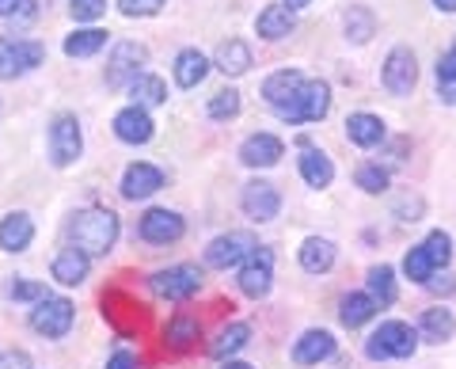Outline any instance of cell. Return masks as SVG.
Returning <instances> with one entry per match:
<instances>
[{
    "instance_id": "cell-1",
    "label": "cell",
    "mask_w": 456,
    "mask_h": 369,
    "mask_svg": "<svg viewBox=\"0 0 456 369\" xmlns=\"http://www.w3.org/2000/svg\"><path fill=\"white\" fill-rule=\"evenodd\" d=\"M69 236H73V248H80L84 255H107L114 248V240H118V217L110 214V209H80L69 221Z\"/></svg>"
},
{
    "instance_id": "cell-2",
    "label": "cell",
    "mask_w": 456,
    "mask_h": 369,
    "mask_svg": "<svg viewBox=\"0 0 456 369\" xmlns=\"http://www.w3.org/2000/svg\"><path fill=\"white\" fill-rule=\"evenodd\" d=\"M419 350V332L411 328L403 320H388L380 324V328L369 335L365 343V354L373 362H384V358H411V354Z\"/></svg>"
},
{
    "instance_id": "cell-3",
    "label": "cell",
    "mask_w": 456,
    "mask_h": 369,
    "mask_svg": "<svg viewBox=\"0 0 456 369\" xmlns=\"http://www.w3.org/2000/svg\"><path fill=\"white\" fill-rule=\"evenodd\" d=\"M331 111V88L323 80H305L285 107H278L281 122H320Z\"/></svg>"
},
{
    "instance_id": "cell-4",
    "label": "cell",
    "mask_w": 456,
    "mask_h": 369,
    "mask_svg": "<svg viewBox=\"0 0 456 369\" xmlns=\"http://www.w3.org/2000/svg\"><path fill=\"white\" fill-rule=\"evenodd\" d=\"M46 58V46L31 38H0V80H16L23 73H31L35 65Z\"/></svg>"
},
{
    "instance_id": "cell-5",
    "label": "cell",
    "mask_w": 456,
    "mask_h": 369,
    "mask_svg": "<svg viewBox=\"0 0 456 369\" xmlns=\"http://www.w3.org/2000/svg\"><path fill=\"white\" fill-rule=\"evenodd\" d=\"M255 251H259V240H255L251 233H224L206 248V266H213V271H228V266L248 263Z\"/></svg>"
},
{
    "instance_id": "cell-6",
    "label": "cell",
    "mask_w": 456,
    "mask_h": 369,
    "mask_svg": "<svg viewBox=\"0 0 456 369\" xmlns=\"http://www.w3.org/2000/svg\"><path fill=\"white\" fill-rule=\"evenodd\" d=\"M73 301L69 297H42V301L31 308V328L38 335H46V339H61L69 335V328H73Z\"/></svg>"
},
{
    "instance_id": "cell-7",
    "label": "cell",
    "mask_w": 456,
    "mask_h": 369,
    "mask_svg": "<svg viewBox=\"0 0 456 369\" xmlns=\"http://www.w3.org/2000/svg\"><path fill=\"white\" fill-rule=\"evenodd\" d=\"M149 286L156 297H167V301H187V297H194L198 290H202V271L198 266H167V271L152 275Z\"/></svg>"
},
{
    "instance_id": "cell-8",
    "label": "cell",
    "mask_w": 456,
    "mask_h": 369,
    "mask_svg": "<svg viewBox=\"0 0 456 369\" xmlns=\"http://www.w3.org/2000/svg\"><path fill=\"white\" fill-rule=\"evenodd\" d=\"M384 88H388L392 95H411L415 92V84H419V62H415V53H411V46H395L388 58H384Z\"/></svg>"
},
{
    "instance_id": "cell-9",
    "label": "cell",
    "mask_w": 456,
    "mask_h": 369,
    "mask_svg": "<svg viewBox=\"0 0 456 369\" xmlns=\"http://www.w3.org/2000/svg\"><path fill=\"white\" fill-rule=\"evenodd\" d=\"M149 62V50L141 42H118L110 53L107 65V84L110 88H130V84L141 77V65Z\"/></svg>"
},
{
    "instance_id": "cell-10",
    "label": "cell",
    "mask_w": 456,
    "mask_h": 369,
    "mask_svg": "<svg viewBox=\"0 0 456 369\" xmlns=\"http://www.w3.org/2000/svg\"><path fill=\"white\" fill-rule=\"evenodd\" d=\"M84 137H80V122L77 115H57L50 126V156L57 168H69L80 156Z\"/></svg>"
},
{
    "instance_id": "cell-11",
    "label": "cell",
    "mask_w": 456,
    "mask_h": 369,
    "mask_svg": "<svg viewBox=\"0 0 456 369\" xmlns=\"http://www.w3.org/2000/svg\"><path fill=\"white\" fill-rule=\"evenodd\" d=\"M240 206H244V214L251 221H274L278 217V209H281V194L274 183H266V179H251L244 183V194H240Z\"/></svg>"
},
{
    "instance_id": "cell-12",
    "label": "cell",
    "mask_w": 456,
    "mask_h": 369,
    "mask_svg": "<svg viewBox=\"0 0 456 369\" xmlns=\"http://www.w3.org/2000/svg\"><path fill=\"white\" fill-rule=\"evenodd\" d=\"M270 286H274V255L266 248H259L244 266H240V290L259 301V297L270 293Z\"/></svg>"
},
{
    "instance_id": "cell-13",
    "label": "cell",
    "mask_w": 456,
    "mask_h": 369,
    "mask_svg": "<svg viewBox=\"0 0 456 369\" xmlns=\"http://www.w3.org/2000/svg\"><path fill=\"white\" fill-rule=\"evenodd\" d=\"M183 233H187V221L175 209H149L141 217V240H149V244H175Z\"/></svg>"
},
{
    "instance_id": "cell-14",
    "label": "cell",
    "mask_w": 456,
    "mask_h": 369,
    "mask_svg": "<svg viewBox=\"0 0 456 369\" xmlns=\"http://www.w3.org/2000/svg\"><path fill=\"white\" fill-rule=\"evenodd\" d=\"M281 152H285V145L274 134H251L244 145H240V160L248 168H274L281 160Z\"/></svg>"
},
{
    "instance_id": "cell-15",
    "label": "cell",
    "mask_w": 456,
    "mask_h": 369,
    "mask_svg": "<svg viewBox=\"0 0 456 369\" xmlns=\"http://www.w3.org/2000/svg\"><path fill=\"white\" fill-rule=\"evenodd\" d=\"M164 187V172L152 164H130L122 176V194L130 198V202H137V198H149Z\"/></svg>"
},
{
    "instance_id": "cell-16",
    "label": "cell",
    "mask_w": 456,
    "mask_h": 369,
    "mask_svg": "<svg viewBox=\"0 0 456 369\" xmlns=\"http://www.w3.org/2000/svg\"><path fill=\"white\" fill-rule=\"evenodd\" d=\"M114 134H118L126 145H145L152 141V119L145 107H126L114 115Z\"/></svg>"
},
{
    "instance_id": "cell-17",
    "label": "cell",
    "mask_w": 456,
    "mask_h": 369,
    "mask_svg": "<svg viewBox=\"0 0 456 369\" xmlns=\"http://www.w3.org/2000/svg\"><path fill=\"white\" fill-rule=\"evenodd\" d=\"M331 354H335V335L323 332V328H312V332H305L301 339H297L293 362L297 365H320L323 358H331Z\"/></svg>"
},
{
    "instance_id": "cell-18",
    "label": "cell",
    "mask_w": 456,
    "mask_h": 369,
    "mask_svg": "<svg viewBox=\"0 0 456 369\" xmlns=\"http://www.w3.org/2000/svg\"><path fill=\"white\" fill-rule=\"evenodd\" d=\"M301 84H305V77L297 73V69H278V73H270V77L263 80V99L278 111V107H285V103H289V99L297 95V88H301Z\"/></svg>"
},
{
    "instance_id": "cell-19",
    "label": "cell",
    "mask_w": 456,
    "mask_h": 369,
    "mask_svg": "<svg viewBox=\"0 0 456 369\" xmlns=\"http://www.w3.org/2000/svg\"><path fill=\"white\" fill-rule=\"evenodd\" d=\"M53 278L61 282V286H80V282L88 278V255H84L80 248L57 251V259H53Z\"/></svg>"
},
{
    "instance_id": "cell-20",
    "label": "cell",
    "mask_w": 456,
    "mask_h": 369,
    "mask_svg": "<svg viewBox=\"0 0 456 369\" xmlns=\"http://www.w3.org/2000/svg\"><path fill=\"white\" fill-rule=\"evenodd\" d=\"M35 240V221L27 214H8L0 221V248L4 251H23Z\"/></svg>"
},
{
    "instance_id": "cell-21",
    "label": "cell",
    "mask_w": 456,
    "mask_h": 369,
    "mask_svg": "<svg viewBox=\"0 0 456 369\" xmlns=\"http://www.w3.org/2000/svg\"><path fill=\"white\" fill-rule=\"evenodd\" d=\"M384 122L377 115H365V111H358V115H350L346 119V137L354 141V145H362V149H373L384 141Z\"/></svg>"
},
{
    "instance_id": "cell-22",
    "label": "cell",
    "mask_w": 456,
    "mask_h": 369,
    "mask_svg": "<svg viewBox=\"0 0 456 369\" xmlns=\"http://www.w3.org/2000/svg\"><path fill=\"white\" fill-rule=\"evenodd\" d=\"M213 65H217L224 77H240V73H248V69H251V50H248V42H240V38L221 42V46H217V58H213Z\"/></svg>"
},
{
    "instance_id": "cell-23",
    "label": "cell",
    "mask_w": 456,
    "mask_h": 369,
    "mask_svg": "<svg viewBox=\"0 0 456 369\" xmlns=\"http://www.w3.org/2000/svg\"><path fill=\"white\" fill-rule=\"evenodd\" d=\"M301 176H305L308 187H327V183L335 179L331 156L320 152V149H312V145H305V152H301Z\"/></svg>"
},
{
    "instance_id": "cell-24",
    "label": "cell",
    "mask_w": 456,
    "mask_h": 369,
    "mask_svg": "<svg viewBox=\"0 0 456 369\" xmlns=\"http://www.w3.org/2000/svg\"><path fill=\"white\" fill-rule=\"evenodd\" d=\"M331 263H335V244L331 240H323V236H308L305 244H301V266L308 275H323V271H331Z\"/></svg>"
},
{
    "instance_id": "cell-25",
    "label": "cell",
    "mask_w": 456,
    "mask_h": 369,
    "mask_svg": "<svg viewBox=\"0 0 456 369\" xmlns=\"http://www.w3.org/2000/svg\"><path fill=\"white\" fill-rule=\"evenodd\" d=\"M419 332L426 343H445V339H452L456 332V316L449 308H426L422 320H419Z\"/></svg>"
},
{
    "instance_id": "cell-26",
    "label": "cell",
    "mask_w": 456,
    "mask_h": 369,
    "mask_svg": "<svg viewBox=\"0 0 456 369\" xmlns=\"http://www.w3.org/2000/svg\"><path fill=\"white\" fill-rule=\"evenodd\" d=\"M255 27H259V35L270 38V42H278L293 31V12L285 8V4H266L259 12V20H255Z\"/></svg>"
},
{
    "instance_id": "cell-27",
    "label": "cell",
    "mask_w": 456,
    "mask_h": 369,
    "mask_svg": "<svg viewBox=\"0 0 456 369\" xmlns=\"http://www.w3.org/2000/svg\"><path fill=\"white\" fill-rule=\"evenodd\" d=\"M377 301L369 293H346L342 297V308H338V320L346 324V328H362V324H369L377 316Z\"/></svg>"
},
{
    "instance_id": "cell-28",
    "label": "cell",
    "mask_w": 456,
    "mask_h": 369,
    "mask_svg": "<svg viewBox=\"0 0 456 369\" xmlns=\"http://www.w3.org/2000/svg\"><path fill=\"white\" fill-rule=\"evenodd\" d=\"M206 73H209L206 53H198V50H183L179 58H175V84H179V88H198V84L206 80Z\"/></svg>"
},
{
    "instance_id": "cell-29",
    "label": "cell",
    "mask_w": 456,
    "mask_h": 369,
    "mask_svg": "<svg viewBox=\"0 0 456 369\" xmlns=\"http://www.w3.org/2000/svg\"><path fill=\"white\" fill-rule=\"evenodd\" d=\"M248 339H251V328H248V324H228V328H221V335L209 343V354H213V358H228V354L244 350V347H248Z\"/></svg>"
},
{
    "instance_id": "cell-30",
    "label": "cell",
    "mask_w": 456,
    "mask_h": 369,
    "mask_svg": "<svg viewBox=\"0 0 456 369\" xmlns=\"http://www.w3.org/2000/svg\"><path fill=\"white\" fill-rule=\"evenodd\" d=\"M107 46V31H99V27H88V31H77L65 38V53L69 58H92Z\"/></svg>"
},
{
    "instance_id": "cell-31",
    "label": "cell",
    "mask_w": 456,
    "mask_h": 369,
    "mask_svg": "<svg viewBox=\"0 0 456 369\" xmlns=\"http://www.w3.org/2000/svg\"><path fill=\"white\" fill-rule=\"evenodd\" d=\"M373 35H377V16H373V12H369L365 4H354V8L346 12V38L362 46V42H369Z\"/></svg>"
},
{
    "instance_id": "cell-32",
    "label": "cell",
    "mask_w": 456,
    "mask_h": 369,
    "mask_svg": "<svg viewBox=\"0 0 456 369\" xmlns=\"http://www.w3.org/2000/svg\"><path fill=\"white\" fill-rule=\"evenodd\" d=\"M130 95H134V107H160L167 99V88L160 77H137L130 84Z\"/></svg>"
},
{
    "instance_id": "cell-33",
    "label": "cell",
    "mask_w": 456,
    "mask_h": 369,
    "mask_svg": "<svg viewBox=\"0 0 456 369\" xmlns=\"http://www.w3.org/2000/svg\"><path fill=\"white\" fill-rule=\"evenodd\" d=\"M369 297H373L377 305H392L395 301V275H392V266H373V271H369Z\"/></svg>"
},
{
    "instance_id": "cell-34",
    "label": "cell",
    "mask_w": 456,
    "mask_h": 369,
    "mask_svg": "<svg viewBox=\"0 0 456 369\" xmlns=\"http://www.w3.org/2000/svg\"><path fill=\"white\" fill-rule=\"evenodd\" d=\"M403 275H407L411 282H419V286H426V282H430V278L437 275V266L430 263V255H426V248H422V244L407 251V259H403Z\"/></svg>"
},
{
    "instance_id": "cell-35",
    "label": "cell",
    "mask_w": 456,
    "mask_h": 369,
    "mask_svg": "<svg viewBox=\"0 0 456 369\" xmlns=\"http://www.w3.org/2000/svg\"><path fill=\"white\" fill-rule=\"evenodd\" d=\"M194 339H198V320L175 316L167 324V347L171 350H187V347H194Z\"/></svg>"
},
{
    "instance_id": "cell-36",
    "label": "cell",
    "mask_w": 456,
    "mask_h": 369,
    "mask_svg": "<svg viewBox=\"0 0 456 369\" xmlns=\"http://www.w3.org/2000/svg\"><path fill=\"white\" fill-rule=\"evenodd\" d=\"M354 179H358V187L365 194H384L388 191V168H380V164H362L358 172H354Z\"/></svg>"
},
{
    "instance_id": "cell-37",
    "label": "cell",
    "mask_w": 456,
    "mask_h": 369,
    "mask_svg": "<svg viewBox=\"0 0 456 369\" xmlns=\"http://www.w3.org/2000/svg\"><path fill=\"white\" fill-rule=\"evenodd\" d=\"M422 248H426V255H430V263L437 266V271H441V266H449V259H452V236L449 233H430V236H426L422 240Z\"/></svg>"
},
{
    "instance_id": "cell-38",
    "label": "cell",
    "mask_w": 456,
    "mask_h": 369,
    "mask_svg": "<svg viewBox=\"0 0 456 369\" xmlns=\"http://www.w3.org/2000/svg\"><path fill=\"white\" fill-rule=\"evenodd\" d=\"M240 115V92L236 88H224L209 99V119H236Z\"/></svg>"
},
{
    "instance_id": "cell-39",
    "label": "cell",
    "mask_w": 456,
    "mask_h": 369,
    "mask_svg": "<svg viewBox=\"0 0 456 369\" xmlns=\"http://www.w3.org/2000/svg\"><path fill=\"white\" fill-rule=\"evenodd\" d=\"M452 84H456V42L437 62V88H452Z\"/></svg>"
},
{
    "instance_id": "cell-40",
    "label": "cell",
    "mask_w": 456,
    "mask_h": 369,
    "mask_svg": "<svg viewBox=\"0 0 456 369\" xmlns=\"http://www.w3.org/2000/svg\"><path fill=\"white\" fill-rule=\"evenodd\" d=\"M8 297L12 301H42V297H46V286H42V282H12Z\"/></svg>"
},
{
    "instance_id": "cell-41",
    "label": "cell",
    "mask_w": 456,
    "mask_h": 369,
    "mask_svg": "<svg viewBox=\"0 0 456 369\" xmlns=\"http://www.w3.org/2000/svg\"><path fill=\"white\" fill-rule=\"evenodd\" d=\"M107 12V0H73V20L77 23H92Z\"/></svg>"
},
{
    "instance_id": "cell-42",
    "label": "cell",
    "mask_w": 456,
    "mask_h": 369,
    "mask_svg": "<svg viewBox=\"0 0 456 369\" xmlns=\"http://www.w3.org/2000/svg\"><path fill=\"white\" fill-rule=\"evenodd\" d=\"M118 8H122V16H156V12L164 8V0H118Z\"/></svg>"
},
{
    "instance_id": "cell-43",
    "label": "cell",
    "mask_w": 456,
    "mask_h": 369,
    "mask_svg": "<svg viewBox=\"0 0 456 369\" xmlns=\"http://www.w3.org/2000/svg\"><path fill=\"white\" fill-rule=\"evenodd\" d=\"M395 214H399V221H419L422 217V198L419 194H403L399 198V206H395Z\"/></svg>"
},
{
    "instance_id": "cell-44",
    "label": "cell",
    "mask_w": 456,
    "mask_h": 369,
    "mask_svg": "<svg viewBox=\"0 0 456 369\" xmlns=\"http://www.w3.org/2000/svg\"><path fill=\"white\" fill-rule=\"evenodd\" d=\"M0 369H31V358L23 350H8V354H0Z\"/></svg>"
},
{
    "instance_id": "cell-45",
    "label": "cell",
    "mask_w": 456,
    "mask_h": 369,
    "mask_svg": "<svg viewBox=\"0 0 456 369\" xmlns=\"http://www.w3.org/2000/svg\"><path fill=\"white\" fill-rule=\"evenodd\" d=\"M107 369H137V358H134L130 350H114L110 362H107Z\"/></svg>"
},
{
    "instance_id": "cell-46",
    "label": "cell",
    "mask_w": 456,
    "mask_h": 369,
    "mask_svg": "<svg viewBox=\"0 0 456 369\" xmlns=\"http://www.w3.org/2000/svg\"><path fill=\"white\" fill-rule=\"evenodd\" d=\"M426 286H430L434 293H452V290H456V278H452V275H434L430 282H426Z\"/></svg>"
},
{
    "instance_id": "cell-47",
    "label": "cell",
    "mask_w": 456,
    "mask_h": 369,
    "mask_svg": "<svg viewBox=\"0 0 456 369\" xmlns=\"http://www.w3.org/2000/svg\"><path fill=\"white\" fill-rule=\"evenodd\" d=\"M20 0H0V16H16Z\"/></svg>"
},
{
    "instance_id": "cell-48",
    "label": "cell",
    "mask_w": 456,
    "mask_h": 369,
    "mask_svg": "<svg viewBox=\"0 0 456 369\" xmlns=\"http://www.w3.org/2000/svg\"><path fill=\"white\" fill-rule=\"evenodd\" d=\"M312 4V0H285V8H289V12H301V8H308Z\"/></svg>"
},
{
    "instance_id": "cell-49",
    "label": "cell",
    "mask_w": 456,
    "mask_h": 369,
    "mask_svg": "<svg viewBox=\"0 0 456 369\" xmlns=\"http://www.w3.org/2000/svg\"><path fill=\"white\" fill-rule=\"evenodd\" d=\"M434 8H441V12H456V0H434Z\"/></svg>"
},
{
    "instance_id": "cell-50",
    "label": "cell",
    "mask_w": 456,
    "mask_h": 369,
    "mask_svg": "<svg viewBox=\"0 0 456 369\" xmlns=\"http://www.w3.org/2000/svg\"><path fill=\"white\" fill-rule=\"evenodd\" d=\"M221 369H255V365H248V362H224Z\"/></svg>"
}]
</instances>
